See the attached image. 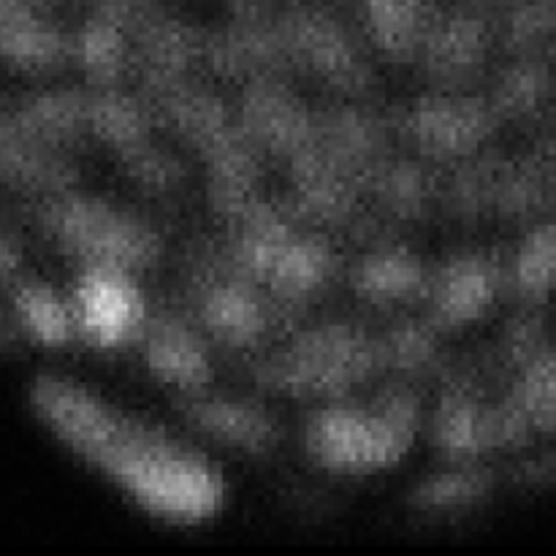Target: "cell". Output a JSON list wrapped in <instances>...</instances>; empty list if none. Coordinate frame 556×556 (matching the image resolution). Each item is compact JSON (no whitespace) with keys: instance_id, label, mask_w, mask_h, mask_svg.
I'll list each match as a JSON object with an SVG mask.
<instances>
[{"instance_id":"11","label":"cell","mask_w":556,"mask_h":556,"mask_svg":"<svg viewBox=\"0 0 556 556\" xmlns=\"http://www.w3.org/2000/svg\"><path fill=\"white\" fill-rule=\"evenodd\" d=\"M11 304H14L16 324L41 345L60 348L74 334L76 324L71 307L41 282H16L11 291Z\"/></svg>"},{"instance_id":"9","label":"cell","mask_w":556,"mask_h":556,"mask_svg":"<svg viewBox=\"0 0 556 556\" xmlns=\"http://www.w3.org/2000/svg\"><path fill=\"white\" fill-rule=\"evenodd\" d=\"M188 418L195 424V429L210 434L217 443H226L239 451H250V454L269 451V445L275 443V427H271L269 418L261 410H255V407L242 405V402H193Z\"/></svg>"},{"instance_id":"2","label":"cell","mask_w":556,"mask_h":556,"mask_svg":"<svg viewBox=\"0 0 556 556\" xmlns=\"http://www.w3.org/2000/svg\"><path fill=\"white\" fill-rule=\"evenodd\" d=\"M418 429V405L389 394L375 407H326L309 421L307 448L320 467L337 472H375L394 465Z\"/></svg>"},{"instance_id":"17","label":"cell","mask_w":556,"mask_h":556,"mask_svg":"<svg viewBox=\"0 0 556 556\" xmlns=\"http://www.w3.org/2000/svg\"><path fill=\"white\" fill-rule=\"evenodd\" d=\"M81 63L98 79H112L125 63V43L112 22H96L81 36Z\"/></svg>"},{"instance_id":"3","label":"cell","mask_w":556,"mask_h":556,"mask_svg":"<svg viewBox=\"0 0 556 556\" xmlns=\"http://www.w3.org/2000/svg\"><path fill=\"white\" fill-rule=\"evenodd\" d=\"M43 226L65 253L79 255L87 266L130 275L147 269L161 253L157 237L144 223L98 201H54L43 212Z\"/></svg>"},{"instance_id":"15","label":"cell","mask_w":556,"mask_h":556,"mask_svg":"<svg viewBox=\"0 0 556 556\" xmlns=\"http://www.w3.org/2000/svg\"><path fill=\"white\" fill-rule=\"evenodd\" d=\"M554 96V76L541 60H525L514 65L503 76L497 98H494V112L497 117H530L538 109L546 106Z\"/></svg>"},{"instance_id":"14","label":"cell","mask_w":556,"mask_h":556,"mask_svg":"<svg viewBox=\"0 0 556 556\" xmlns=\"http://www.w3.org/2000/svg\"><path fill=\"white\" fill-rule=\"evenodd\" d=\"M486 54V30L478 20L462 16L440 27L429 47V60L443 76H467L481 65Z\"/></svg>"},{"instance_id":"1","label":"cell","mask_w":556,"mask_h":556,"mask_svg":"<svg viewBox=\"0 0 556 556\" xmlns=\"http://www.w3.org/2000/svg\"><path fill=\"white\" fill-rule=\"evenodd\" d=\"M30 405L60 443L112 478L150 514L193 525L220 510L226 492L206 462L71 380L38 378Z\"/></svg>"},{"instance_id":"10","label":"cell","mask_w":556,"mask_h":556,"mask_svg":"<svg viewBox=\"0 0 556 556\" xmlns=\"http://www.w3.org/2000/svg\"><path fill=\"white\" fill-rule=\"evenodd\" d=\"M206 326L215 337L231 342V345H253L269 326V313L255 291L239 286V282H223L204 293Z\"/></svg>"},{"instance_id":"13","label":"cell","mask_w":556,"mask_h":556,"mask_svg":"<svg viewBox=\"0 0 556 556\" xmlns=\"http://www.w3.org/2000/svg\"><path fill=\"white\" fill-rule=\"evenodd\" d=\"M510 280L525 299H543L556 291V226L535 228L521 242L510 266Z\"/></svg>"},{"instance_id":"16","label":"cell","mask_w":556,"mask_h":556,"mask_svg":"<svg viewBox=\"0 0 556 556\" xmlns=\"http://www.w3.org/2000/svg\"><path fill=\"white\" fill-rule=\"evenodd\" d=\"M492 492V478L481 470H459L448 472V476L434 478L432 483L418 492V505L424 510H440V514H448V510H462L467 505H476L478 500H483Z\"/></svg>"},{"instance_id":"5","label":"cell","mask_w":556,"mask_h":556,"mask_svg":"<svg viewBox=\"0 0 556 556\" xmlns=\"http://www.w3.org/2000/svg\"><path fill=\"white\" fill-rule=\"evenodd\" d=\"M497 125L494 106L476 98H434L410 119L413 134L427 150L454 157L476 150Z\"/></svg>"},{"instance_id":"20","label":"cell","mask_w":556,"mask_h":556,"mask_svg":"<svg viewBox=\"0 0 556 556\" xmlns=\"http://www.w3.org/2000/svg\"><path fill=\"white\" fill-rule=\"evenodd\" d=\"M16 348V326L11 324L9 315L0 309V356L11 353Z\"/></svg>"},{"instance_id":"6","label":"cell","mask_w":556,"mask_h":556,"mask_svg":"<svg viewBox=\"0 0 556 556\" xmlns=\"http://www.w3.org/2000/svg\"><path fill=\"white\" fill-rule=\"evenodd\" d=\"M503 271L486 255H467L445 266L432 286L434 315L443 326L478 320L494 304Z\"/></svg>"},{"instance_id":"4","label":"cell","mask_w":556,"mask_h":556,"mask_svg":"<svg viewBox=\"0 0 556 556\" xmlns=\"http://www.w3.org/2000/svg\"><path fill=\"white\" fill-rule=\"evenodd\" d=\"M74 324L101 348L134 340L147 326V304L128 271L87 266L74 293Z\"/></svg>"},{"instance_id":"12","label":"cell","mask_w":556,"mask_h":556,"mask_svg":"<svg viewBox=\"0 0 556 556\" xmlns=\"http://www.w3.org/2000/svg\"><path fill=\"white\" fill-rule=\"evenodd\" d=\"M353 286L372 302H405L413 293L424 291L427 277L413 255L383 250V253L367 255L358 264V269L353 271Z\"/></svg>"},{"instance_id":"19","label":"cell","mask_w":556,"mask_h":556,"mask_svg":"<svg viewBox=\"0 0 556 556\" xmlns=\"http://www.w3.org/2000/svg\"><path fill=\"white\" fill-rule=\"evenodd\" d=\"M525 481L530 483H554L556 486V456L552 459L535 462V465L525 467Z\"/></svg>"},{"instance_id":"7","label":"cell","mask_w":556,"mask_h":556,"mask_svg":"<svg viewBox=\"0 0 556 556\" xmlns=\"http://www.w3.org/2000/svg\"><path fill=\"white\" fill-rule=\"evenodd\" d=\"M0 58L22 71H49L65 58V43L33 9V0H0Z\"/></svg>"},{"instance_id":"8","label":"cell","mask_w":556,"mask_h":556,"mask_svg":"<svg viewBox=\"0 0 556 556\" xmlns=\"http://www.w3.org/2000/svg\"><path fill=\"white\" fill-rule=\"evenodd\" d=\"M147 364L157 378L185 391H199L210 380V362L193 331L179 320H163L147 334Z\"/></svg>"},{"instance_id":"18","label":"cell","mask_w":556,"mask_h":556,"mask_svg":"<svg viewBox=\"0 0 556 556\" xmlns=\"http://www.w3.org/2000/svg\"><path fill=\"white\" fill-rule=\"evenodd\" d=\"M20 271V250L5 233H0V277H16Z\"/></svg>"}]
</instances>
